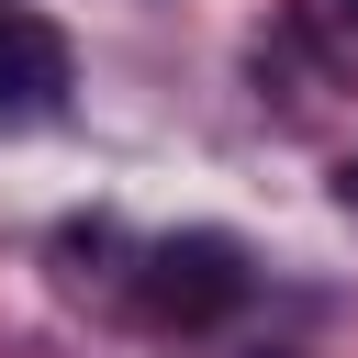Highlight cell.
Returning <instances> with one entry per match:
<instances>
[{"label": "cell", "mask_w": 358, "mask_h": 358, "mask_svg": "<svg viewBox=\"0 0 358 358\" xmlns=\"http://www.w3.org/2000/svg\"><path fill=\"white\" fill-rule=\"evenodd\" d=\"M246 291H257V268H246V246H235V235H213V224L168 235V246L145 257V313H157V324H179V336L224 324Z\"/></svg>", "instance_id": "cell-1"}, {"label": "cell", "mask_w": 358, "mask_h": 358, "mask_svg": "<svg viewBox=\"0 0 358 358\" xmlns=\"http://www.w3.org/2000/svg\"><path fill=\"white\" fill-rule=\"evenodd\" d=\"M67 78H78L67 34H56L45 11L0 0V123H56V112H67Z\"/></svg>", "instance_id": "cell-2"}, {"label": "cell", "mask_w": 358, "mask_h": 358, "mask_svg": "<svg viewBox=\"0 0 358 358\" xmlns=\"http://www.w3.org/2000/svg\"><path fill=\"white\" fill-rule=\"evenodd\" d=\"M313 22H336V34H358V0H313Z\"/></svg>", "instance_id": "cell-3"}]
</instances>
